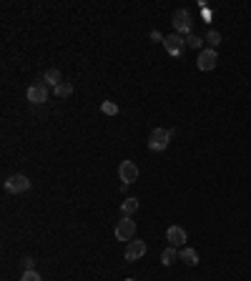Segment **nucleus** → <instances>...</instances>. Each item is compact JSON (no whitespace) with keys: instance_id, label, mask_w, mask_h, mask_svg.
Wrapping results in <instances>:
<instances>
[{"instance_id":"15","label":"nucleus","mask_w":251,"mask_h":281,"mask_svg":"<svg viewBox=\"0 0 251 281\" xmlns=\"http://www.w3.org/2000/svg\"><path fill=\"white\" fill-rule=\"evenodd\" d=\"M53 90H56V96H58V98H68V96L73 93V85H70L68 80H63L61 85H56Z\"/></svg>"},{"instance_id":"16","label":"nucleus","mask_w":251,"mask_h":281,"mask_svg":"<svg viewBox=\"0 0 251 281\" xmlns=\"http://www.w3.org/2000/svg\"><path fill=\"white\" fill-rule=\"evenodd\" d=\"M101 111H103L106 116H116V113H118V106H116L113 101H103V106H101Z\"/></svg>"},{"instance_id":"13","label":"nucleus","mask_w":251,"mask_h":281,"mask_svg":"<svg viewBox=\"0 0 251 281\" xmlns=\"http://www.w3.org/2000/svg\"><path fill=\"white\" fill-rule=\"evenodd\" d=\"M43 80H46L48 85H53V88H56V85H61V83H63L61 70H58V68H48V70H46V75H43Z\"/></svg>"},{"instance_id":"1","label":"nucleus","mask_w":251,"mask_h":281,"mask_svg":"<svg viewBox=\"0 0 251 281\" xmlns=\"http://www.w3.org/2000/svg\"><path fill=\"white\" fill-rule=\"evenodd\" d=\"M174 33H179V35H191V28H193V20H191V13H188L186 8H181V10H176L174 13Z\"/></svg>"},{"instance_id":"20","label":"nucleus","mask_w":251,"mask_h":281,"mask_svg":"<svg viewBox=\"0 0 251 281\" xmlns=\"http://www.w3.org/2000/svg\"><path fill=\"white\" fill-rule=\"evenodd\" d=\"M23 269H25V271H35V261H33L30 256H25V259H23Z\"/></svg>"},{"instance_id":"12","label":"nucleus","mask_w":251,"mask_h":281,"mask_svg":"<svg viewBox=\"0 0 251 281\" xmlns=\"http://www.w3.org/2000/svg\"><path fill=\"white\" fill-rule=\"evenodd\" d=\"M176 261H181L179 254H176V246L163 249V254H161V264H163V266H171V264H176Z\"/></svg>"},{"instance_id":"10","label":"nucleus","mask_w":251,"mask_h":281,"mask_svg":"<svg viewBox=\"0 0 251 281\" xmlns=\"http://www.w3.org/2000/svg\"><path fill=\"white\" fill-rule=\"evenodd\" d=\"M166 241H169V246H184L186 244V231L181 226H171L166 231Z\"/></svg>"},{"instance_id":"17","label":"nucleus","mask_w":251,"mask_h":281,"mask_svg":"<svg viewBox=\"0 0 251 281\" xmlns=\"http://www.w3.org/2000/svg\"><path fill=\"white\" fill-rule=\"evenodd\" d=\"M206 43H208V45H211V48L216 51V45L221 43V35H219L216 30H208V35H206Z\"/></svg>"},{"instance_id":"21","label":"nucleus","mask_w":251,"mask_h":281,"mask_svg":"<svg viewBox=\"0 0 251 281\" xmlns=\"http://www.w3.org/2000/svg\"><path fill=\"white\" fill-rule=\"evenodd\" d=\"M151 40H156V43H163L166 38H163V35L158 33V30H153V33H151Z\"/></svg>"},{"instance_id":"2","label":"nucleus","mask_w":251,"mask_h":281,"mask_svg":"<svg viewBox=\"0 0 251 281\" xmlns=\"http://www.w3.org/2000/svg\"><path fill=\"white\" fill-rule=\"evenodd\" d=\"M169 143H171V131H166V128H153L151 131V136H148V148L151 151H166L169 148Z\"/></svg>"},{"instance_id":"4","label":"nucleus","mask_w":251,"mask_h":281,"mask_svg":"<svg viewBox=\"0 0 251 281\" xmlns=\"http://www.w3.org/2000/svg\"><path fill=\"white\" fill-rule=\"evenodd\" d=\"M163 45H166V51H169V56H174V58H179L184 51H186V38L184 35H179V33H171V35H166V40H163Z\"/></svg>"},{"instance_id":"18","label":"nucleus","mask_w":251,"mask_h":281,"mask_svg":"<svg viewBox=\"0 0 251 281\" xmlns=\"http://www.w3.org/2000/svg\"><path fill=\"white\" fill-rule=\"evenodd\" d=\"M203 45V38H198V35H186V48H201Z\"/></svg>"},{"instance_id":"5","label":"nucleus","mask_w":251,"mask_h":281,"mask_svg":"<svg viewBox=\"0 0 251 281\" xmlns=\"http://www.w3.org/2000/svg\"><path fill=\"white\" fill-rule=\"evenodd\" d=\"M28 101H30L33 106H40V103H46V101H48V83H46V80H38V83H33V85L28 88Z\"/></svg>"},{"instance_id":"19","label":"nucleus","mask_w":251,"mask_h":281,"mask_svg":"<svg viewBox=\"0 0 251 281\" xmlns=\"http://www.w3.org/2000/svg\"><path fill=\"white\" fill-rule=\"evenodd\" d=\"M20 281H43V279H40V274H38V271H23Z\"/></svg>"},{"instance_id":"3","label":"nucleus","mask_w":251,"mask_h":281,"mask_svg":"<svg viewBox=\"0 0 251 281\" xmlns=\"http://www.w3.org/2000/svg\"><path fill=\"white\" fill-rule=\"evenodd\" d=\"M136 236V221L128 218V216H121V221H116V239L118 241H131Z\"/></svg>"},{"instance_id":"14","label":"nucleus","mask_w":251,"mask_h":281,"mask_svg":"<svg viewBox=\"0 0 251 281\" xmlns=\"http://www.w3.org/2000/svg\"><path fill=\"white\" fill-rule=\"evenodd\" d=\"M136 211H138V199H126L123 204H121V213L128 216V218H131Z\"/></svg>"},{"instance_id":"6","label":"nucleus","mask_w":251,"mask_h":281,"mask_svg":"<svg viewBox=\"0 0 251 281\" xmlns=\"http://www.w3.org/2000/svg\"><path fill=\"white\" fill-rule=\"evenodd\" d=\"M28 189H30V178L23 173H15L5 181V191H10V194H25Z\"/></svg>"},{"instance_id":"9","label":"nucleus","mask_w":251,"mask_h":281,"mask_svg":"<svg viewBox=\"0 0 251 281\" xmlns=\"http://www.w3.org/2000/svg\"><path fill=\"white\" fill-rule=\"evenodd\" d=\"M148 249H146V241H128V246H126V261H138L143 254H146Z\"/></svg>"},{"instance_id":"8","label":"nucleus","mask_w":251,"mask_h":281,"mask_svg":"<svg viewBox=\"0 0 251 281\" xmlns=\"http://www.w3.org/2000/svg\"><path fill=\"white\" fill-rule=\"evenodd\" d=\"M216 63H219V56H216L214 48H206V51L198 53V61H196L198 70H214L216 68Z\"/></svg>"},{"instance_id":"22","label":"nucleus","mask_w":251,"mask_h":281,"mask_svg":"<svg viewBox=\"0 0 251 281\" xmlns=\"http://www.w3.org/2000/svg\"><path fill=\"white\" fill-rule=\"evenodd\" d=\"M126 281H136V279H126Z\"/></svg>"},{"instance_id":"11","label":"nucleus","mask_w":251,"mask_h":281,"mask_svg":"<svg viewBox=\"0 0 251 281\" xmlns=\"http://www.w3.org/2000/svg\"><path fill=\"white\" fill-rule=\"evenodd\" d=\"M179 259L184 261V264H188V266H196L198 264V254H196V249H181L179 251Z\"/></svg>"},{"instance_id":"7","label":"nucleus","mask_w":251,"mask_h":281,"mask_svg":"<svg viewBox=\"0 0 251 281\" xmlns=\"http://www.w3.org/2000/svg\"><path fill=\"white\" fill-rule=\"evenodd\" d=\"M118 178L123 181V186L133 183V181L138 178V166H136L133 161H121V166H118Z\"/></svg>"}]
</instances>
